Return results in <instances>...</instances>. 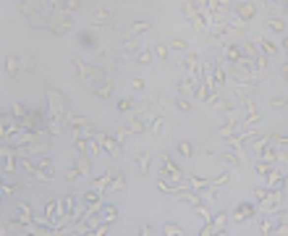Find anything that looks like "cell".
I'll return each mask as SVG.
<instances>
[{"instance_id":"cell-1","label":"cell","mask_w":288,"mask_h":236,"mask_svg":"<svg viewBox=\"0 0 288 236\" xmlns=\"http://www.w3.org/2000/svg\"><path fill=\"white\" fill-rule=\"evenodd\" d=\"M45 100H47V111H50V116L58 118V121H63V123H68V116H71L68 97H65L63 92L45 89Z\"/></svg>"},{"instance_id":"cell-2","label":"cell","mask_w":288,"mask_h":236,"mask_svg":"<svg viewBox=\"0 0 288 236\" xmlns=\"http://www.w3.org/2000/svg\"><path fill=\"white\" fill-rule=\"evenodd\" d=\"M257 13L259 11H257V5H254L252 0H236V3H233V19H230V21L244 24V27H246L249 21L257 19Z\"/></svg>"},{"instance_id":"cell-3","label":"cell","mask_w":288,"mask_h":236,"mask_svg":"<svg viewBox=\"0 0 288 236\" xmlns=\"http://www.w3.org/2000/svg\"><path fill=\"white\" fill-rule=\"evenodd\" d=\"M220 58H223L225 63H230V66H238L244 61V47H241V39H228V42H223L220 45Z\"/></svg>"},{"instance_id":"cell-4","label":"cell","mask_w":288,"mask_h":236,"mask_svg":"<svg viewBox=\"0 0 288 236\" xmlns=\"http://www.w3.org/2000/svg\"><path fill=\"white\" fill-rule=\"evenodd\" d=\"M257 213H259L257 202H238L236 210H233V215H230V221H233L236 226H244L246 221H254Z\"/></svg>"},{"instance_id":"cell-5","label":"cell","mask_w":288,"mask_h":236,"mask_svg":"<svg viewBox=\"0 0 288 236\" xmlns=\"http://www.w3.org/2000/svg\"><path fill=\"white\" fill-rule=\"evenodd\" d=\"M95 137L100 139L102 150H105V153H108L110 157H121V153H123V145H121L118 139H115V134H110V131H102V129H100V131L95 134Z\"/></svg>"},{"instance_id":"cell-6","label":"cell","mask_w":288,"mask_h":236,"mask_svg":"<svg viewBox=\"0 0 288 236\" xmlns=\"http://www.w3.org/2000/svg\"><path fill=\"white\" fill-rule=\"evenodd\" d=\"M241 129V116H236V113H230V116H225V121L220 123V129L215 131L220 139H228V137H233V134Z\"/></svg>"},{"instance_id":"cell-7","label":"cell","mask_w":288,"mask_h":236,"mask_svg":"<svg viewBox=\"0 0 288 236\" xmlns=\"http://www.w3.org/2000/svg\"><path fill=\"white\" fill-rule=\"evenodd\" d=\"M71 66H73V74H76L79 81H84V84L92 81V77H89V66H92V63H87L84 55L73 53V55H71Z\"/></svg>"},{"instance_id":"cell-8","label":"cell","mask_w":288,"mask_h":236,"mask_svg":"<svg viewBox=\"0 0 288 236\" xmlns=\"http://www.w3.org/2000/svg\"><path fill=\"white\" fill-rule=\"evenodd\" d=\"M155 29V24L152 21H128V24H123L121 32H123V37L131 35V37H142L147 35V32H152Z\"/></svg>"},{"instance_id":"cell-9","label":"cell","mask_w":288,"mask_h":236,"mask_svg":"<svg viewBox=\"0 0 288 236\" xmlns=\"http://www.w3.org/2000/svg\"><path fill=\"white\" fill-rule=\"evenodd\" d=\"M81 205V197H76L73 192H68L63 199H61V213H63V221L71 226V215L76 213V207Z\"/></svg>"},{"instance_id":"cell-10","label":"cell","mask_w":288,"mask_h":236,"mask_svg":"<svg viewBox=\"0 0 288 236\" xmlns=\"http://www.w3.org/2000/svg\"><path fill=\"white\" fill-rule=\"evenodd\" d=\"M5 79H16L24 71V58H19L16 53H5Z\"/></svg>"},{"instance_id":"cell-11","label":"cell","mask_w":288,"mask_h":236,"mask_svg":"<svg viewBox=\"0 0 288 236\" xmlns=\"http://www.w3.org/2000/svg\"><path fill=\"white\" fill-rule=\"evenodd\" d=\"M89 123H92V121H89L87 116H76V113H71V116H68V123H65V126H68L71 137H81V134L87 131V126H89Z\"/></svg>"},{"instance_id":"cell-12","label":"cell","mask_w":288,"mask_h":236,"mask_svg":"<svg viewBox=\"0 0 288 236\" xmlns=\"http://www.w3.org/2000/svg\"><path fill=\"white\" fill-rule=\"evenodd\" d=\"M79 39H81V47H92V50H97L100 45V32H97L95 27H89V29H81L79 32Z\"/></svg>"},{"instance_id":"cell-13","label":"cell","mask_w":288,"mask_h":236,"mask_svg":"<svg viewBox=\"0 0 288 236\" xmlns=\"http://www.w3.org/2000/svg\"><path fill=\"white\" fill-rule=\"evenodd\" d=\"M218 157H220V163L223 165H228V168H241V163H244V155H238L236 150H223V153H218Z\"/></svg>"},{"instance_id":"cell-14","label":"cell","mask_w":288,"mask_h":236,"mask_svg":"<svg viewBox=\"0 0 288 236\" xmlns=\"http://www.w3.org/2000/svg\"><path fill=\"white\" fill-rule=\"evenodd\" d=\"M196 84H199V81H196L194 77H192V74H184V77H181L178 81H176V95H189V92H194L196 89Z\"/></svg>"},{"instance_id":"cell-15","label":"cell","mask_w":288,"mask_h":236,"mask_svg":"<svg viewBox=\"0 0 288 236\" xmlns=\"http://www.w3.org/2000/svg\"><path fill=\"white\" fill-rule=\"evenodd\" d=\"M150 131L155 137H162V131H165V111H155L150 116Z\"/></svg>"},{"instance_id":"cell-16","label":"cell","mask_w":288,"mask_h":236,"mask_svg":"<svg viewBox=\"0 0 288 236\" xmlns=\"http://www.w3.org/2000/svg\"><path fill=\"white\" fill-rule=\"evenodd\" d=\"M102 195L105 192H100V189H87L84 195H81V202H84L87 207H100V205H105V199H102Z\"/></svg>"},{"instance_id":"cell-17","label":"cell","mask_w":288,"mask_h":236,"mask_svg":"<svg viewBox=\"0 0 288 236\" xmlns=\"http://www.w3.org/2000/svg\"><path fill=\"white\" fill-rule=\"evenodd\" d=\"M257 47L265 53L267 58H273V55H278L281 53V45H275V42H270L267 39V35H257Z\"/></svg>"},{"instance_id":"cell-18","label":"cell","mask_w":288,"mask_h":236,"mask_svg":"<svg viewBox=\"0 0 288 236\" xmlns=\"http://www.w3.org/2000/svg\"><path fill=\"white\" fill-rule=\"evenodd\" d=\"M113 11H110V8H100V11H97L95 13V21H92V27L97 29V32H100V29H105V27H108V24L113 21Z\"/></svg>"},{"instance_id":"cell-19","label":"cell","mask_w":288,"mask_h":236,"mask_svg":"<svg viewBox=\"0 0 288 236\" xmlns=\"http://www.w3.org/2000/svg\"><path fill=\"white\" fill-rule=\"evenodd\" d=\"M92 89H95V95L100 97V100H110L113 92H115V81L113 79H105L102 84H97V87H92Z\"/></svg>"},{"instance_id":"cell-20","label":"cell","mask_w":288,"mask_h":236,"mask_svg":"<svg viewBox=\"0 0 288 236\" xmlns=\"http://www.w3.org/2000/svg\"><path fill=\"white\" fill-rule=\"evenodd\" d=\"M121 47H123V53H126V55H136L139 50H142V39L126 35V37H123V45Z\"/></svg>"},{"instance_id":"cell-21","label":"cell","mask_w":288,"mask_h":236,"mask_svg":"<svg viewBox=\"0 0 288 236\" xmlns=\"http://www.w3.org/2000/svg\"><path fill=\"white\" fill-rule=\"evenodd\" d=\"M113 168H105V171H102V176H95V179H92V187L95 189H100V192H108V184H110V179H113Z\"/></svg>"},{"instance_id":"cell-22","label":"cell","mask_w":288,"mask_h":236,"mask_svg":"<svg viewBox=\"0 0 288 236\" xmlns=\"http://www.w3.org/2000/svg\"><path fill=\"white\" fill-rule=\"evenodd\" d=\"M181 16H184V21H189L194 27V21H196V16H199V11L194 8L192 0H184V3H181Z\"/></svg>"},{"instance_id":"cell-23","label":"cell","mask_w":288,"mask_h":236,"mask_svg":"<svg viewBox=\"0 0 288 236\" xmlns=\"http://www.w3.org/2000/svg\"><path fill=\"white\" fill-rule=\"evenodd\" d=\"M228 221H230V215L225 213V210H218V213L210 218V223H212V229H215V234H223V229H225Z\"/></svg>"},{"instance_id":"cell-24","label":"cell","mask_w":288,"mask_h":236,"mask_svg":"<svg viewBox=\"0 0 288 236\" xmlns=\"http://www.w3.org/2000/svg\"><path fill=\"white\" fill-rule=\"evenodd\" d=\"M267 29L283 37V35H286V29H288V24L281 19V16H270V19H267Z\"/></svg>"},{"instance_id":"cell-25","label":"cell","mask_w":288,"mask_h":236,"mask_svg":"<svg viewBox=\"0 0 288 236\" xmlns=\"http://www.w3.org/2000/svg\"><path fill=\"white\" fill-rule=\"evenodd\" d=\"M71 29H73V24H65V21H53L50 27H47V32H50L53 37H63V35H68Z\"/></svg>"},{"instance_id":"cell-26","label":"cell","mask_w":288,"mask_h":236,"mask_svg":"<svg viewBox=\"0 0 288 236\" xmlns=\"http://www.w3.org/2000/svg\"><path fill=\"white\" fill-rule=\"evenodd\" d=\"M238 108H241V103H238V100H236L233 95H225V97H223V105H220L218 111H223L225 116H230V113H236Z\"/></svg>"},{"instance_id":"cell-27","label":"cell","mask_w":288,"mask_h":236,"mask_svg":"<svg viewBox=\"0 0 288 236\" xmlns=\"http://www.w3.org/2000/svg\"><path fill=\"white\" fill-rule=\"evenodd\" d=\"M186 184H189L192 189L199 192V189H204V187H210L212 179H204V176H194V173H189V176H186Z\"/></svg>"},{"instance_id":"cell-28","label":"cell","mask_w":288,"mask_h":236,"mask_svg":"<svg viewBox=\"0 0 288 236\" xmlns=\"http://www.w3.org/2000/svg\"><path fill=\"white\" fill-rule=\"evenodd\" d=\"M76 163H79L81 171H84V176H92V171H95V157L92 155H76Z\"/></svg>"},{"instance_id":"cell-29","label":"cell","mask_w":288,"mask_h":236,"mask_svg":"<svg viewBox=\"0 0 288 236\" xmlns=\"http://www.w3.org/2000/svg\"><path fill=\"white\" fill-rule=\"evenodd\" d=\"M257 157H262V160H267V163H275V165H278V147H273V142H270V145H265V147L259 150Z\"/></svg>"},{"instance_id":"cell-30","label":"cell","mask_w":288,"mask_h":236,"mask_svg":"<svg viewBox=\"0 0 288 236\" xmlns=\"http://www.w3.org/2000/svg\"><path fill=\"white\" fill-rule=\"evenodd\" d=\"M152 50H155V58H160L162 63H168V58H170V53H173L168 42H155V47H152Z\"/></svg>"},{"instance_id":"cell-31","label":"cell","mask_w":288,"mask_h":236,"mask_svg":"<svg viewBox=\"0 0 288 236\" xmlns=\"http://www.w3.org/2000/svg\"><path fill=\"white\" fill-rule=\"evenodd\" d=\"M118 218H121L118 207H115V205H108V202H105V205H102V221H105V223H115Z\"/></svg>"},{"instance_id":"cell-32","label":"cell","mask_w":288,"mask_h":236,"mask_svg":"<svg viewBox=\"0 0 288 236\" xmlns=\"http://www.w3.org/2000/svg\"><path fill=\"white\" fill-rule=\"evenodd\" d=\"M126 189V176L123 173H113V179H110V184H108V192H123Z\"/></svg>"},{"instance_id":"cell-33","label":"cell","mask_w":288,"mask_h":236,"mask_svg":"<svg viewBox=\"0 0 288 236\" xmlns=\"http://www.w3.org/2000/svg\"><path fill=\"white\" fill-rule=\"evenodd\" d=\"M79 176H84V171H81V168H79V163H76V160H73V165L68 168V171H65V184H68V187H73V184L79 181Z\"/></svg>"},{"instance_id":"cell-34","label":"cell","mask_w":288,"mask_h":236,"mask_svg":"<svg viewBox=\"0 0 288 236\" xmlns=\"http://www.w3.org/2000/svg\"><path fill=\"white\" fill-rule=\"evenodd\" d=\"M168 45H170V50H173V53H178V55H186L189 50H192V47H189V42H186V39H181V37L170 39Z\"/></svg>"},{"instance_id":"cell-35","label":"cell","mask_w":288,"mask_h":236,"mask_svg":"<svg viewBox=\"0 0 288 236\" xmlns=\"http://www.w3.org/2000/svg\"><path fill=\"white\" fill-rule=\"evenodd\" d=\"M136 165L142 168V173L150 171V165H152V153H150V150H144V153L136 155Z\"/></svg>"},{"instance_id":"cell-36","label":"cell","mask_w":288,"mask_h":236,"mask_svg":"<svg viewBox=\"0 0 288 236\" xmlns=\"http://www.w3.org/2000/svg\"><path fill=\"white\" fill-rule=\"evenodd\" d=\"M136 61L142 63V66H150V63L155 61V50H152V47H142V50L136 53Z\"/></svg>"},{"instance_id":"cell-37","label":"cell","mask_w":288,"mask_h":236,"mask_svg":"<svg viewBox=\"0 0 288 236\" xmlns=\"http://www.w3.org/2000/svg\"><path fill=\"white\" fill-rule=\"evenodd\" d=\"M199 195L207 199V202H215L218 197H220V187H215V184H210V187H204V189H199Z\"/></svg>"},{"instance_id":"cell-38","label":"cell","mask_w":288,"mask_h":236,"mask_svg":"<svg viewBox=\"0 0 288 236\" xmlns=\"http://www.w3.org/2000/svg\"><path fill=\"white\" fill-rule=\"evenodd\" d=\"M173 105H176V111H181V113H189L192 111V100L189 97H184V95H176V100H173Z\"/></svg>"},{"instance_id":"cell-39","label":"cell","mask_w":288,"mask_h":236,"mask_svg":"<svg viewBox=\"0 0 288 236\" xmlns=\"http://www.w3.org/2000/svg\"><path fill=\"white\" fill-rule=\"evenodd\" d=\"M176 147H178V155H181V157H186V160H192V157H194V147H192V142L181 139Z\"/></svg>"},{"instance_id":"cell-40","label":"cell","mask_w":288,"mask_h":236,"mask_svg":"<svg viewBox=\"0 0 288 236\" xmlns=\"http://www.w3.org/2000/svg\"><path fill=\"white\" fill-rule=\"evenodd\" d=\"M134 100H131V97H121L118 100V103H115V108H118V113H134Z\"/></svg>"},{"instance_id":"cell-41","label":"cell","mask_w":288,"mask_h":236,"mask_svg":"<svg viewBox=\"0 0 288 236\" xmlns=\"http://www.w3.org/2000/svg\"><path fill=\"white\" fill-rule=\"evenodd\" d=\"M162 236H181V234H184V229H181V226L178 223H162Z\"/></svg>"},{"instance_id":"cell-42","label":"cell","mask_w":288,"mask_h":236,"mask_svg":"<svg viewBox=\"0 0 288 236\" xmlns=\"http://www.w3.org/2000/svg\"><path fill=\"white\" fill-rule=\"evenodd\" d=\"M275 163H267V160H262V157H257V165H254V171H257V176H262V179H265V176L270 173V168H273Z\"/></svg>"},{"instance_id":"cell-43","label":"cell","mask_w":288,"mask_h":236,"mask_svg":"<svg viewBox=\"0 0 288 236\" xmlns=\"http://www.w3.org/2000/svg\"><path fill=\"white\" fill-rule=\"evenodd\" d=\"M113 134H115V139H118V142H121V145H126V139L131 137V129H128V126H126V123H121V126H118V129H115Z\"/></svg>"},{"instance_id":"cell-44","label":"cell","mask_w":288,"mask_h":236,"mask_svg":"<svg viewBox=\"0 0 288 236\" xmlns=\"http://www.w3.org/2000/svg\"><path fill=\"white\" fill-rule=\"evenodd\" d=\"M19 189H21L19 181H5L3 184V195L5 197H16V195H19Z\"/></svg>"},{"instance_id":"cell-45","label":"cell","mask_w":288,"mask_h":236,"mask_svg":"<svg viewBox=\"0 0 288 236\" xmlns=\"http://www.w3.org/2000/svg\"><path fill=\"white\" fill-rule=\"evenodd\" d=\"M34 69H37V55H24V71L27 74H34Z\"/></svg>"},{"instance_id":"cell-46","label":"cell","mask_w":288,"mask_h":236,"mask_svg":"<svg viewBox=\"0 0 288 236\" xmlns=\"http://www.w3.org/2000/svg\"><path fill=\"white\" fill-rule=\"evenodd\" d=\"M233 97H236V100H238V103H241V105H244V103H246V100H249L252 95H249V92H246L244 87H238V84H236V89H233Z\"/></svg>"},{"instance_id":"cell-47","label":"cell","mask_w":288,"mask_h":236,"mask_svg":"<svg viewBox=\"0 0 288 236\" xmlns=\"http://www.w3.org/2000/svg\"><path fill=\"white\" fill-rule=\"evenodd\" d=\"M131 89H134V92H144L147 89V81L142 77H131Z\"/></svg>"},{"instance_id":"cell-48","label":"cell","mask_w":288,"mask_h":236,"mask_svg":"<svg viewBox=\"0 0 288 236\" xmlns=\"http://www.w3.org/2000/svg\"><path fill=\"white\" fill-rule=\"evenodd\" d=\"M212 184H215V187H225V184H230V171H223L220 176H215Z\"/></svg>"},{"instance_id":"cell-49","label":"cell","mask_w":288,"mask_h":236,"mask_svg":"<svg viewBox=\"0 0 288 236\" xmlns=\"http://www.w3.org/2000/svg\"><path fill=\"white\" fill-rule=\"evenodd\" d=\"M270 105H273L275 111H283V108H288V97H273L270 100Z\"/></svg>"},{"instance_id":"cell-50","label":"cell","mask_w":288,"mask_h":236,"mask_svg":"<svg viewBox=\"0 0 288 236\" xmlns=\"http://www.w3.org/2000/svg\"><path fill=\"white\" fill-rule=\"evenodd\" d=\"M34 160H37V168H53V157L50 155H39Z\"/></svg>"},{"instance_id":"cell-51","label":"cell","mask_w":288,"mask_h":236,"mask_svg":"<svg viewBox=\"0 0 288 236\" xmlns=\"http://www.w3.org/2000/svg\"><path fill=\"white\" fill-rule=\"evenodd\" d=\"M139 234H155V226L150 223V221H142V223H139Z\"/></svg>"},{"instance_id":"cell-52","label":"cell","mask_w":288,"mask_h":236,"mask_svg":"<svg viewBox=\"0 0 288 236\" xmlns=\"http://www.w3.org/2000/svg\"><path fill=\"white\" fill-rule=\"evenodd\" d=\"M273 145H281V147H288V137H281V134H273Z\"/></svg>"},{"instance_id":"cell-53","label":"cell","mask_w":288,"mask_h":236,"mask_svg":"<svg viewBox=\"0 0 288 236\" xmlns=\"http://www.w3.org/2000/svg\"><path fill=\"white\" fill-rule=\"evenodd\" d=\"M281 50L288 55V35H283V37H281Z\"/></svg>"},{"instance_id":"cell-54","label":"cell","mask_w":288,"mask_h":236,"mask_svg":"<svg viewBox=\"0 0 288 236\" xmlns=\"http://www.w3.org/2000/svg\"><path fill=\"white\" fill-rule=\"evenodd\" d=\"M281 11H283V13L288 16V0H283V3H281Z\"/></svg>"},{"instance_id":"cell-55","label":"cell","mask_w":288,"mask_h":236,"mask_svg":"<svg viewBox=\"0 0 288 236\" xmlns=\"http://www.w3.org/2000/svg\"><path fill=\"white\" fill-rule=\"evenodd\" d=\"M265 5H275V0H265Z\"/></svg>"}]
</instances>
